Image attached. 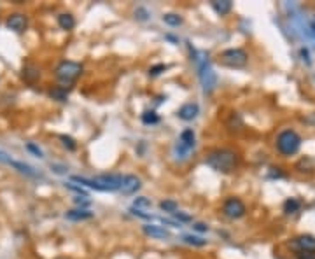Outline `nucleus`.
I'll return each instance as SVG.
<instances>
[{
    "mask_svg": "<svg viewBox=\"0 0 315 259\" xmlns=\"http://www.w3.org/2000/svg\"><path fill=\"white\" fill-rule=\"evenodd\" d=\"M205 163H207V166H210L212 170H215L219 173H233L240 165V156L233 149L221 147L208 152L207 158H205Z\"/></svg>",
    "mask_w": 315,
    "mask_h": 259,
    "instance_id": "nucleus-1",
    "label": "nucleus"
},
{
    "mask_svg": "<svg viewBox=\"0 0 315 259\" xmlns=\"http://www.w3.org/2000/svg\"><path fill=\"white\" fill-rule=\"evenodd\" d=\"M194 62L198 65V77H200L201 88H203L205 95H212L217 88V74L212 69V63L207 56H198L194 53Z\"/></svg>",
    "mask_w": 315,
    "mask_h": 259,
    "instance_id": "nucleus-2",
    "label": "nucleus"
},
{
    "mask_svg": "<svg viewBox=\"0 0 315 259\" xmlns=\"http://www.w3.org/2000/svg\"><path fill=\"white\" fill-rule=\"evenodd\" d=\"M301 147V137L294 130H284L277 137V151L282 156H292Z\"/></svg>",
    "mask_w": 315,
    "mask_h": 259,
    "instance_id": "nucleus-3",
    "label": "nucleus"
},
{
    "mask_svg": "<svg viewBox=\"0 0 315 259\" xmlns=\"http://www.w3.org/2000/svg\"><path fill=\"white\" fill-rule=\"evenodd\" d=\"M83 65L77 62H70V60H65V62H60L55 69V76L56 79L60 81L62 84H72L77 77L83 74Z\"/></svg>",
    "mask_w": 315,
    "mask_h": 259,
    "instance_id": "nucleus-4",
    "label": "nucleus"
},
{
    "mask_svg": "<svg viewBox=\"0 0 315 259\" xmlns=\"http://www.w3.org/2000/svg\"><path fill=\"white\" fill-rule=\"evenodd\" d=\"M221 62L229 69H243L249 62V55L242 48H231L221 53Z\"/></svg>",
    "mask_w": 315,
    "mask_h": 259,
    "instance_id": "nucleus-5",
    "label": "nucleus"
},
{
    "mask_svg": "<svg viewBox=\"0 0 315 259\" xmlns=\"http://www.w3.org/2000/svg\"><path fill=\"white\" fill-rule=\"evenodd\" d=\"M194 144H196V135H194L193 128H186L180 133L179 140L175 144V154L177 158L180 156V159H187L189 158V152L194 149Z\"/></svg>",
    "mask_w": 315,
    "mask_h": 259,
    "instance_id": "nucleus-6",
    "label": "nucleus"
},
{
    "mask_svg": "<svg viewBox=\"0 0 315 259\" xmlns=\"http://www.w3.org/2000/svg\"><path fill=\"white\" fill-rule=\"evenodd\" d=\"M222 214L229 219H242L243 215L247 214V207L240 198L229 196L226 198L224 203H222Z\"/></svg>",
    "mask_w": 315,
    "mask_h": 259,
    "instance_id": "nucleus-7",
    "label": "nucleus"
},
{
    "mask_svg": "<svg viewBox=\"0 0 315 259\" xmlns=\"http://www.w3.org/2000/svg\"><path fill=\"white\" fill-rule=\"evenodd\" d=\"M93 180L97 184L98 191H119L123 184V175H119V173H104V175H97Z\"/></svg>",
    "mask_w": 315,
    "mask_h": 259,
    "instance_id": "nucleus-8",
    "label": "nucleus"
},
{
    "mask_svg": "<svg viewBox=\"0 0 315 259\" xmlns=\"http://www.w3.org/2000/svg\"><path fill=\"white\" fill-rule=\"evenodd\" d=\"M291 245L299 254H315V236L312 235H299L291 242Z\"/></svg>",
    "mask_w": 315,
    "mask_h": 259,
    "instance_id": "nucleus-9",
    "label": "nucleus"
},
{
    "mask_svg": "<svg viewBox=\"0 0 315 259\" xmlns=\"http://www.w3.org/2000/svg\"><path fill=\"white\" fill-rule=\"evenodd\" d=\"M200 114V105L196 102H189V104H184L182 107L177 111V118L182 119V121H193L196 116Z\"/></svg>",
    "mask_w": 315,
    "mask_h": 259,
    "instance_id": "nucleus-10",
    "label": "nucleus"
},
{
    "mask_svg": "<svg viewBox=\"0 0 315 259\" xmlns=\"http://www.w3.org/2000/svg\"><path fill=\"white\" fill-rule=\"evenodd\" d=\"M6 25L9 30H14L18 32V34H21V32H25V28H27V16L21 13H14L7 18Z\"/></svg>",
    "mask_w": 315,
    "mask_h": 259,
    "instance_id": "nucleus-11",
    "label": "nucleus"
},
{
    "mask_svg": "<svg viewBox=\"0 0 315 259\" xmlns=\"http://www.w3.org/2000/svg\"><path fill=\"white\" fill-rule=\"evenodd\" d=\"M140 186H142V182H140V179L137 175H125L123 177V184L119 191H121L123 194H133L140 189Z\"/></svg>",
    "mask_w": 315,
    "mask_h": 259,
    "instance_id": "nucleus-12",
    "label": "nucleus"
},
{
    "mask_svg": "<svg viewBox=\"0 0 315 259\" xmlns=\"http://www.w3.org/2000/svg\"><path fill=\"white\" fill-rule=\"evenodd\" d=\"M142 231L146 233L147 236H151V238H156V240L170 238L168 229H165L163 226H158V224H144L142 226Z\"/></svg>",
    "mask_w": 315,
    "mask_h": 259,
    "instance_id": "nucleus-13",
    "label": "nucleus"
},
{
    "mask_svg": "<svg viewBox=\"0 0 315 259\" xmlns=\"http://www.w3.org/2000/svg\"><path fill=\"white\" fill-rule=\"evenodd\" d=\"M65 217L69 221H88V219L93 217V212L88 210V208H76V210H67Z\"/></svg>",
    "mask_w": 315,
    "mask_h": 259,
    "instance_id": "nucleus-14",
    "label": "nucleus"
},
{
    "mask_svg": "<svg viewBox=\"0 0 315 259\" xmlns=\"http://www.w3.org/2000/svg\"><path fill=\"white\" fill-rule=\"evenodd\" d=\"M210 6H212V9L219 14V16H226V14H229L231 13V9H233L231 0H212Z\"/></svg>",
    "mask_w": 315,
    "mask_h": 259,
    "instance_id": "nucleus-15",
    "label": "nucleus"
},
{
    "mask_svg": "<svg viewBox=\"0 0 315 259\" xmlns=\"http://www.w3.org/2000/svg\"><path fill=\"white\" fill-rule=\"evenodd\" d=\"M58 27L62 28V30H72V28L76 27V20H74L72 14L62 13L58 16Z\"/></svg>",
    "mask_w": 315,
    "mask_h": 259,
    "instance_id": "nucleus-16",
    "label": "nucleus"
},
{
    "mask_svg": "<svg viewBox=\"0 0 315 259\" xmlns=\"http://www.w3.org/2000/svg\"><path fill=\"white\" fill-rule=\"evenodd\" d=\"M11 166H14V168L18 170V172H21V173H25V175H28V177H41V173H37L34 168H32L30 165H27V163H20V161H13V165Z\"/></svg>",
    "mask_w": 315,
    "mask_h": 259,
    "instance_id": "nucleus-17",
    "label": "nucleus"
},
{
    "mask_svg": "<svg viewBox=\"0 0 315 259\" xmlns=\"http://www.w3.org/2000/svg\"><path fill=\"white\" fill-rule=\"evenodd\" d=\"M49 97H51L53 100L65 102L67 97H69V90H67L65 86H56V88H53V90L49 91Z\"/></svg>",
    "mask_w": 315,
    "mask_h": 259,
    "instance_id": "nucleus-18",
    "label": "nucleus"
},
{
    "mask_svg": "<svg viewBox=\"0 0 315 259\" xmlns=\"http://www.w3.org/2000/svg\"><path fill=\"white\" fill-rule=\"evenodd\" d=\"M299 208H301V203H299V200H296V198H287V200L284 201L285 214H296Z\"/></svg>",
    "mask_w": 315,
    "mask_h": 259,
    "instance_id": "nucleus-19",
    "label": "nucleus"
},
{
    "mask_svg": "<svg viewBox=\"0 0 315 259\" xmlns=\"http://www.w3.org/2000/svg\"><path fill=\"white\" fill-rule=\"evenodd\" d=\"M182 16L177 13H168L163 16V23H166L168 27H179V25H182Z\"/></svg>",
    "mask_w": 315,
    "mask_h": 259,
    "instance_id": "nucleus-20",
    "label": "nucleus"
},
{
    "mask_svg": "<svg viewBox=\"0 0 315 259\" xmlns=\"http://www.w3.org/2000/svg\"><path fill=\"white\" fill-rule=\"evenodd\" d=\"M140 119H142L144 125H158V123H159V116H158L154 111H146V112H142Z\"/></svg>",
    "mask_w": 315,
    "mask_h": 259,
    "instance_id": "nucleus-21",
    "label": "nucleus"
},
{
    "mask_svg": "<svg viewBox=\"0 0 315 259\" xmlns=\"http://www.w3.org/2000/svg\"><path fill=\"white\" fill-rule=\"evenodd\" d=\"M182 240L187 243V245H194V247H205V245H207V240H203V238H201V236L186 235Z\"/></svg>",
    "mask_w": 315,
    "mask_h": 259,
    "instance_id": "nucleus-22",
    "label": "nucleus"
},
{
    "mask_svg": "<svg viewBox=\"0 0 315 259\" xmlns=\"http://www.w3.org/2000/svg\"><path fill=\"white\" fill-rule=\"evenodd\" d=\"M151 200L149 198H146V196H139V198H135V201H133V208L135 210H140L142 212V208H151Z\"/></svg>",
    "mask_w": 315,
    "mask_h": 259,
    "instance_id": "nucleus-23",
    "label": "nucleus"
},
{
    "mask_svg": "<svg viewBox=\"0 0 315 259\" xmlns=\"http://www.w3.org/2000/svg\"><path fill=\"white\" fill-rule=\"evenodd\" d=\"M39 76H41V72H39L37 67H32V65H30V67H27V69L23 70V77H25L27 81H30V83H32V81L37 79Z\"/></svg>",
    "mask_w": 315,
    "mask_h": 259,
    "instance_id": "nucleus-24",
    "label": "nucleus"
},
{
    "mask_svg": "<svg viewBox=\"0 0 315 259\" xmlns=\"http://www.w3.org/2000/svg\"><path fill=\"white\" fill-rule=\"evenodd\" d=\"M159 208H161L163 212H170V214H175V212H177V203L173 200H163L161 203H159Z\"/></svg>",
    "mask_w": 315,
    "mask_h": 259,
    "instance_id": "nucleus-25",
    "label": "nucleus"
},
{
    "mask_svg": "<svg viewBox=\"0 0 315 259\" xmlns=\"http://www.w3.org/2000/svg\"><path fill=\"white\" fill-rule=\"evenodd\" d=\"M60 140H62V144L65 145L69 151H76V149H77L76 140H74L72 137H69V135H62V137H60Z\"/></svg>",
    "mask_w": 315,
    "mask_h": 259,
    "instance_id": "nucleus-26",
    "label": "nucleus"
},
{
    "mask_svg": "<svg viewBox=\"0 0 315 259\" xmlns=\"http://www.w3.org/2000/svg\"><path fill=\"white\" fill-rule=\"evenodd\" d=\"M135 18L139 21H147L149 20V11L146 7H137L135 9Z\"/></svg>",
    "mask_w": 315,
    "mask_h": 259,
    "instance_id": "nucleus-27",
    "label": "nucleus"
},
{
    "mask_svg": "<svg viewBox=\"0 0 315 259\" xmlns=\"http://www.w3.org/2000/svg\"><path fill=\"white\" fill-rule=\"evenodd\" d=\"M65 187H67V189H70V191H74V193H77L79 196H81V194H83V196H86V191H84V187L74 184L72 180H70V182H65Z\"/></svg>",
    "mask_w": 315,
    "mask_h": 259,
    "instance_id": "nucleus-28",
    "label": "nucleus"
},
{
    "mask_svg": "<svg viewBox=\"0 0 315 259\" xmlns=\"http://www.w3.org/2000/svg\"><path fill=\"white\" fill-rule=\"evenodd\" d=\"M166 70V65H163V63H158V65H154V67H151L149 69V76L151 77H158L161 72H165Z\"/></svg>",
    "mask_w": 315,
    "mask_h": 259,
    "instance_id": "nucleus-29",
    "label": "nucleus"
},
{
    "mask_svg": "<svg viewBox=\"0 0 315 259\" xmlns=\"http://www.w3.org/2000/svg\"><path fill=\"white\" fill-rule=\"evenodd\" d=\"M27 151H30L32 154L37 156V158H44V156H42V151H41V149H39L35 144H32V142H28V144H27Z\"/></svg>",
    "mask_w": 315,
    "mask_h": 259,
    "instance_id": "nucleus-30",
    "label": "nucleus"
},
{
    "mask_svg": "<svg viewBox=\"0 0 315 259\" xmlns=\"http://www.w3.org/2000/svg\"><path fill=\"white\" fill-rule=\"evenodd\" d=\"M193 229H194V231H198V233H207L208 231V226L205 224V222H194Z\"/></svg>",
    "mask_w": 315,
    "mask_h": 259,
    "instance_id": "nucleus-31",
    "label": "nucleus"
},
{
    "mask_svg": "<svg viewBox=\"0 0 315 259\" xmlns=\"http://www.w3.org/2000/svg\"><path fill=\"white\" fill-rule=\"evenodd\" d=\"M173 217H175L179 222H189L191 221V215L182 214V212H175V214H173Z\"/></svg>",
    "mask_w": 315,
    "mask_h": 259,
    "instance_id": "nucleus-32",
    "label": "nucleus"
},
{
    "mask_svg": "<svg viewBox=\"0 0 315 259\" xmlns=\"http://www.w3.org/2000/svg\"><path fill=\"white\" fill-rule=\"evenodd\" d=\"M0 163H6V165H13V159H11V156L7 154V152L0 151Z\"/></svg>",
    "mask_w": 315,
    "mask_h": 259,
    "instance_id": "nucleus-33",
    "label": "nucleus"
},
{
    "mask_svg": "<svg viewBox=\"0 0 315 259\" xmlns=\"http://www.w3.org/2000/svg\"><path fill=\"white\" fill-rule=\"evenodd\" d=\"M83 198H86V196H83ZM83 198H81V196H79V198H74V201H76V203L79 205L81 208H83V207H88V205L91 203L90 200H83Z\"/></svg>",
    "mask_w": 315,
    "mask_h": 259,
    "instance_id": "nucleus-34",
    "label": "nucleus"
},
{
    "mask_svg": "<svg viewBox=\"0 0 315 259\" xmlns=\"http://www.w3.org/2000/svg\"><path fill=\"white\" fill-rule=\"evenodd\" d=\"M299 55H301V56H303V60H306V63H308V65H310V58H308V49H305V48H303V49H301V51H299Z\"/></svg>",
    "mask_w": 315,
    "mask_h": 259,
    "instance_id": "nucleus-35",
    "label": "nucleus"
},
{
    "mask_svg": "<svg viewBox=\"0 0 315 259\" xmlns=\"http://www.w3.org/2000/svg\"><path fill=\"white\" fill-rule=\"evenodd\" d=\"M51 168H56L55 170L56 173H63V172H65V168H63V166H58V165H51Z\"/></svg>",
    "mask_w": 315,
    "mask_h": 259,
    "instance_id": "nucleus-36",
    "label": "nucleus"
},
{
    "mask_svg": "<svg viewBox=\"0 0 315 259\" xmlns=\"http://www.w3.org/2000/svg\"><path fill=\"white\" fill-rule=\"evenodd\" d=\"M312 30H313V34H315V18H313V21H312Z\"/></svg>",
    "mask_w": 315,
    "mask_h": 259,
    "instance_id": "nucleus-37",
    "label": "nucleus"
},
{
    "mask_svg": "<svg viewBox=\"0 0 315 259\" xmlns=\"http://www.w3.org/2000/svg\"><path fill=\"white\" fill-rule=\"evenodd\" d=\"M56 259H67V257H56Z\"/></svg>",
    "mask_w": 315,
    "mask_h": 259,
    "instance_id": "nucleus-38",
    "label": "nucleus"
}]
</instances>
